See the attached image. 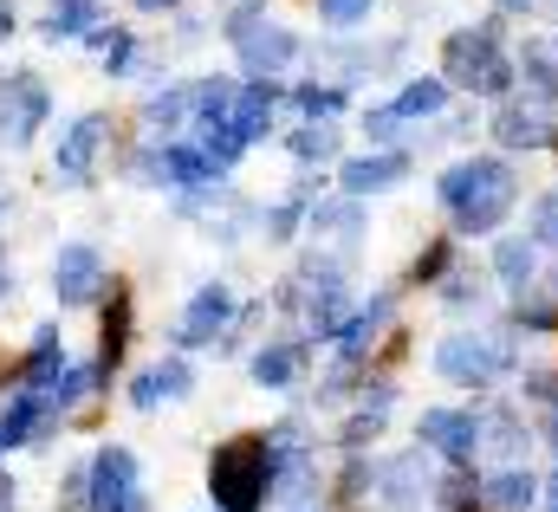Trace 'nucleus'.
I'll return each instance as SVG.
<instances>
[{
	"label": "nucleus",
	"mask_w": 558,
	"mask_h": 512,
	"mask_svg": "<svg viewBox=\"0 0 558 512\" xmlns=\"http://www.w3.org/2000/svg\"><path fill=\"white\" fill-rule=\"evenodd\" d=\"M441 202H448V215H454L461 234H494L513 215L520 182H513V169L500 156H468V162H454L441 175Z\"/></svg>",
	"instance_id": "1"
},
{
	"label": "nucleus",
	"mask_w": 558,
	"mask_h": 512,
	"mask_svg": "<svg viewBox=\"0 0 558 512\" xmlns=\"http://www.w3.org/2000/svg\"><path fill=\"white\" fill-rule=\"evenodd\" d=\"M208 493H215V512H254L274 493V448L260 435L221 441L208 461Z\"/></svg>",
	"instance_id": "2"
},
{
	"label": "nucleus",
	"mask_w": 558,
	"mask_h": 512,
	"mask_svg": "<svg viewBox=\"0 0 558 512\" xmlns=\"http://www.w3.org/2000/svg\"><path fill=\"white\" fill-rule=\"evenodd\" d=\"M441 85H461V92H507L513 85V65L500 52V33L494 26H461L448 33L441 46Z\"/></svg>",
	"instance_id": "3"
},
{
	"label": "nucleus",
	"mask_w": 558,
	"mask_h": 512,
	"mask_svg": "<svg viewBox=\"0 0 558 512\" xmlns=\"http://www.w3.org/2000/svg\"><path fill=\"white\" fill-rule=\"evenodd\" d=\"M228 39H234V52H241L254 85H274V72L292 65V52H299V39L279 20H267V7H234L228 13Z\"/></svg>",
	"instance_id": "4"
},
{
	"label": "nucleus",
	"mask_w": 558,
	"mask_h": 512,
	"mask_svg": "<svg viewBox=\"0 0 558 512\" xmlns=\"http://www.w3.org/2000/svg\"><path fill=\"white\" fill-rule=\"evenodd\" d=\"M85 500H92V512H143L137 454L131 448H98V461L85 474Z\"/></svg>",
	"instance_id": "5"
},
{
	"label": "nucleus",
	"mask_w": 558,
	"mask_h": 512,
	"mask_svg": "<svg viewBox=\"0 0 558 512\" xmlns=\"http://www.w3.org/2000/svg\"><path fill=\"white\" fill-rule=\"evenodd\" d=\"M46 111H52V98H46V85L33 72H7L0 78V143L7 149H26L33 130L46 124Z\"/></svg>",
	"instance_id": "6"
},
{
	"label": "nucleus",
	"mask_w": 558,
	"mask_h": 512,
	"mask_svg": "<svg viewBox=\"0 0 558 512\" xmlns=\"http://www.w3.org/2000/svg\"><path fill=\"white\" fill-rule=\"evenodd\" d=\"M507 364H513L507 338H441V351H435V370L448 383H474V389L494 383Z\"/></svg>",
	"instance_id": "7"
},
{
	"label": "nucleus",
	"mask_w": 558,
	"mask_h": 512,
	"mask_svg": "<svg viewBox=\"0 0 558 512\" xmlns=\"http://www.w3.org/2000/svg\"><path fill=\"white\" fill-rule=\"evenodd\" d=\"M105 143H111V118H105V111H85L78 124L59 136V156H52V169H59L72 188H85V182L98 175V149H105Z\"/></svg>",
	"instance_id": "8"
},
{
	"label": "nucleus",
	"mask_w": 558,
	"mask_h": 512,
	"mask_svg": "<svg viewBox=\"0 0 558 512\" xmlns=\"http://www.w3.org/2000/svg\"><path fill=\"white\" fill-rule=\"evenodd\" d=\"M416 435L435 454H448V461H474V448H481V422L468 409H428L416 422Z\"/></svg>",
	"instance_id": "9"
},
{
	"label": "nucleus",
	"mask_w": 558,
	"mask_h": 512,
	"mask_svg": "<svg viewBox=\"0 0 558 512\" xmlns=\"http://www.w3.org/2000/svg\"><path fill=\"white\" fill-rule=\"evenodd\" d=\"M494 136L507 143V149H539L546 136H553V105L533 92V98H507L500 105V118H494Z\"/></svg>",
	"instance_id": "10"
},
{
	"label": "nucleus",
	"mask_w": 558,
	"mask_h": 512,
	"mask_svg": "<svg viewBox=\"0 0 558 512\" xmlns=\"http://www.w3.org/2000/svg\"><path fill=\"white\" fill-rule=\"evenodd\" d=\"M228 318H234V298H228V285H202L195 298H189V312H182V325H175V344H215L221 331H228Z\"/></svg>",
	"instance_id": "11"
},
{
	"label": "nucleus",
	"mask_w": 558,
	"mask_h": 512,
	"mask_svg": "<svg viewBox=\"0 0 558 512\" xmlns=\"http://www.w3.org/2000/svg\"><path fill=\"white\" fill-rule=\"evenodd\" d=\"M98 285H105V259L92 254V247H59V259H52V292H59V305H92Z\"/></svg>",
	"instance_id": "12"
},
{
	"label": "nucleus",
	"mask_w": 558,
	"mask_h": 512,
	"mask_svg": "<svg viewBox=\"0 0 558 512\" xmlns=\"http://www.w3.org/2000/svg\"><path fill=\"white\" fill-rule=\"evenodd\" d=\"M410 175V156L403 149H384V156H351L344 169H338V182H344V195L357 202V195H384V188H397Z\"/></svg>",
	"instance_id": "13"
},
{
	"label": "nucleus",
	"mask_w": 558,
	"mask_h": 512,
	"mask_svg": "<svg viewBox=\"0 0 558 512\" xmlns=\"http://www.w3.org/2000/svg\"><path fill=\"white\" fill-rule=\"evenodd\" d=\"M533 500H539V480L526 467H494L481 480V507L487 512H533Z\"/></svg>",
	"instance_id": "14"
},
{
	"label": "nucleus",
	"mask_w": 558,
	"mask_h": 512,
	"mask_svg": "<svg viewBox=\"0 0 558 512\" xmlns=\"http://www.w3.org/2000/svg\"><path fill=\"white\" fill-rule=\"evenodd\" d=\"M46 422H52L46 395H39V389H20V395L7 402V415H0V448H26Z\"/></svg>",
	"instance_id": "15"
},
{
	"label": "nucleus",
	"mask_w": 558,
	"mask_h": 512,
	"mask_svg": "<svg viewBox=\"0 0 558 512\" xmlns=\"http://www.w3.org/2000/svg\"><path fill=\"white\" fill-rule=\"evenodd\" d=\"M377 493H384L390 507H416L422 493H428V461H422V448L416 454H397V461L377 474Z\"/></svg>",
	"instance_id": "16"
},
{
	"label": "nucleus",
	"mask_w": 558,
	"mask_h": 512,
	"mask_svg": "<svg viewBox=\"0 0 558 512\" xmlns=\"http://www.w3.org/2000/svg\"><path fill=\"white\" fill-rule=\"evenodd\" d=\"M274 85H241L234 92V111H228V130L241 136V143H254V136H267V124H274Z\"/></svg>",
	"instance_id": "17"
},
{
	"label": "nucleus",
	"mask_w": 558,
	"mask_h": 512,
	"mask_svg": "<svg viewBox=\"0 0 558 512\" xmlns=\"http://www.w3.org/2000/svg\"><path fill=\"white\" fill-rule=\"evenodd\" d=\"M189 364L182 357H169V364H156V370H143L137 383H131V402L137 409H156V402H175V395H189Z\"/></svg>",
	"instance_id": "18"
},
{
	"label": "nucleus",
	"mask_w": 558,
	"mask_h": 512,
	"mask_svg": "<svg viewBox=\"0 0 558 512\" xmlns=\"http://www.w3.org/2000/svg\"><path fill=\"white\" fill-rule=\"evenodd\" d=\"M384 318H390V298H377L371 312H351V318H344V331H338V357H344V364H357V357L371 351V338L384 331Z\"/></svg>",
	"instance_id": "19"
},
{
	"label": "nucleus",
	"mask_w": 558,
	"mask_h": 512,
	"mask_svg": "<svg viewBox=\"0 0 558 512\" xmlns=\"http://www.w3.org/2000/svg\"><path fill=\"white\" fill-rule=\"evenodd\" d=\"M441 105H448V85H441V78H410V85L397 92V105H384V111H390L397 124H410V118H435Z\"/></svg>",
	"instance_id": "20"
},
{
	"label": "nucleus",
	"mask_w": 558,
	"mask_h": 512,
	"mask_svg": "<svg viewBox=\"0 0 558 512\" xmlns=\"http://www.w3.org/2000/svg\"><path fill=\"white\" fill-rule=\"evenodd\" d=\"M46 39H78V33H98V7L92 0H59L52 13H46V26H39Z\"/></svg>",
	"instance_id": "21"
},
{
	"label": "nucleus",
	"mask_w": 558,
	"mask_h": 512,
	"mask_svg": "<svg viewBox=\"0 0 558 512\" xmlns=\"http://www.w3.org/2000/svg\"><path fill=\"white\" fill-rule=\"evenodd\" d=\"M292 377H299V344H267L254 357V383L260 389H286Z\"/></svg>",
	"instance_id": "22"
},
{
	"label": "nucleus",
	"mask_w": 558,
	"mask_h": 512,
	"mask_svg": "<svg viewBox=\"0 0 558 512\" xmlns=\"http://www.w3.org/2000/svg\"><path fill=\"white\" fill-rule=\"evenodd\" d=\"M189 111H195V92H162V98H149V105H143V124H149V130H175Z\"/></svg>",
	"instance_id": "23"
},
{
	"label": "nucleus",
	"mask_w": 558,
	"mask_h": 512,
	"mask_svg": "<svg viewBox=\"0 0 558 512\" xmlns=\"http://www.w3.org/2000/svg\"><path fill=\"white\" fill-rule=\"evenodd\" d=\"M124 344H131V298L118 292V298H111V318H105V364H118Z\"/></svg>",
	"instance_id": "24"
},
{
	"label": "nucleus",
	"mask_w": 558,
	"mask_h": 512,
	"mask_svg": "<svg viewBox=\"0 0 558 512\" xmlns=\"http://www.w3.org/2000/svg\"><path fill=\"white\" fill-rule=\"evenodd\" d=\"M92 383H98V370H85V364H72V370H65L59 383L46 389V409H52V415H59V409H72V402H78V395H85Z\"/></svg>",
	"instance_id": "25"
},
{
	"label": "nucleus",
	"mask_w": 558,
	"mask_h": 512,
	"mask_svg": "<svg viewBox=\"0 0 558 512\" xmlns=\"http://www.w3.org/2000/svg\"><path fill=\"white\" fill-rule=\"evenodd\" d=\"M292 149H299L305 162H325V156L338 149V130H325V124H305L299 136H292Z\"/></svg>",
	"instance_id": "26"
},
{
	"label": "nucleus",
	"mask_w": 558,
	"mask_h": 512,
	"mask_svg": "<svg viewBox=\"0 0 558 512\" xmlns=\"http://www.w3.org/2000/svg\"><path fill=\"white\" fill-rule=\"evenodd\" d=\"M500 272H507L513 285H526V279H533V247H526V241H507V247H500Z\"/></svg>",
	"instance_id": "27"
},
{
	"label": "nucleus",
	"mask_w": 558,
	"mask_h": 512,
	"mask_svg": "<svg viewBox=\"0 0 558 512\" xmlns=\"http://www.w3.org/2000/svg\"><path fill=\"white\" fill-rule=\"evenodd\" d=\"M318 13L331 26H357V20H371V0H318Z\"/></svg>",
	"instance_id": "28"
},
{
	"label": "nucleus",
	"mask_w": 558,
	"mask_h": 512,
	"mask_svg": "<svg viewBox=\"0 0 558 512\" xmlns=\"http://www.w3.org/2000/svg\"><path fill=\"white\" fill-rule=\"evenodd\" d=\"M338 105H344L338 92H318V85H305V92H299V111H305V118H331Z\"/></svg>",
	"instance_id": "29"
},
{
	"label": "nucleus",
	"mask_w": 558,
	"mask_h": 512,
	"mask_svg": "<svg viewBox=\"0 0 558 512\" xmlns=\"http://www.w3.org/2000/svg\"><path fill=\"white\" fill-rule=\"evenodd\" d=\"M539 241H558V195L539 202Z\"/></svg>",
	"instance_id": "30"
},
{
	"label": "nucleus",
	"mask_w": 558,
	"mask_h": 512,
	"mask_svg": "<svg viewBox=\"0 0 558 512\" xmlns=\"http://www.w3.org/2000/svg\"><path fill=\"white\" fill-rule=\"evenodd\" d=\"M292 221H299V202H279L274 215H267V228H274V234H286Z\"/></svg>",
	"instance_id": "31"
},
{
	"label": "nucleus",
	"mask_w": 558,
	"mask_h": 512,
	"mask_svg": "<svg viewBox=\"0 0 558 512\" xmlns=\"http://www.w3.org/2000/svg\"><path fill=\"white\" fill-rule=\"evenodd\" d=\"M13 33V0H0V39Z\"/></svg>",
	"instance_id": "32"
},
{
	"label": "nucleus",
	"mask_w": 558,
	"mask_h": 512,
	"mask_svg": "<svg viewBox=\"0 0 558 512\" xmlns=\"http://www.w3.org/2000/svg\"><path fill=\"white\" fill-rule=\"evenodd\" d=\"M143 13H162V7H175V0H137Z\"/></svg>",
	"instance_id": "33"
},
{
	"label": "nucleus",
	"mask_w": 558,
	"mask_h": 512,
	"mask_svg": "<svg viewBox=\"0 0 558 512\" xmlns=\"http://www.w3.org/2000/svg\"><path fill=\"white\" fill-rule=\"evenodd\" d=\"M500 7H507V13H526V7H533V0H500Z\"/></svg>",
	"instance_id": "34"
},
{
	"label": "nucleus",
	"mask_w": 558,
	"mask_h": 512,
	"mask_svg": "<svg viewBox=\"0 0 558 512\" xmlns=\"http://www.w3.org/2000/svg\"><path fill=\"white\" fill-rule=\"evenodd\" d=\"M0 292H7V279H0Z\"/></svg>",
	"instance_id": "35"
},
{
	"label": "nucleus",
	"mask_w": 558,
	"mask_h": 512,
	"mask_svg": "<svg viewBox=\"0 0 558 512\" xmlns=\"http://www.w3.org/2000/svg\"><path fill=\"white\" fill-rule=\"evenodd\" d=\"M553 512H558V500H553Z\"/></svg>",
	"instance_id": "36"
}]
</instances>
